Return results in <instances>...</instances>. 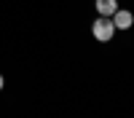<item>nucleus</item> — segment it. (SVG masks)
<instances>
[{
  "label": "nucleus",
  "mask_w": 134,
  "mask_h": 118,
  "mask_svg": "<svg viewBox=\"0 0 134 118\" xmlns=\"http://www.w3.org/2000/svg\"><path fill=\"white\" fill-rule=\"evenodd\" d=\"M91 32H94V38L97 40H102V43H107L110 38H113V32H115V27H113V19L110 16H99L94 24H91Z\"/></svg>",
  "instance_id": "nucleus-1"
},
{
  "label": "nucleus",
  "mask_w": 134,
  "mask_h": 118,
  "mask_svg": "<svg viewBox=\"0 0 134 118\" xmlns=\"http://www.w3.org/2000/svg\"><path fill=\"white\" fill-rule=\"evenodd\" d=\"M131 24H134V14H131V11L118 8L115 14H113V27H115V30H129Z\"/></svg>",
  "instance_id": "nucleus-2"
},
{
  "label": "nucleus",
  "mask_w": 134,
  "mask_h": 118,
  "mask_svg": "<svg viewBox=\"0 0 134 118\" xmlns=\"http://www.w3.org/2000/svg\"><path fill=\"white\" fill-rule=\"evenodd\" d=\"M97 11L99 16H113L118 11V0H97Z\"/></svg>",
  "instance_id": "nucleus-3"
},
{
  "label": "nucleus",
  "mask_w": 134,
  "mask_h": 118,
  "mask_svg": "<svg viewBox=\"0 0 134 118\" xmlns=\"http://www.w3.org/2000/svg\"><path fill=\"white\" fill-rule=\"evenodd\" d=\"M3 83H5V81H3V75H0V91H3Z\"/></svg>",
  "instance_id": "nucleus-4"
}]
</instances>
